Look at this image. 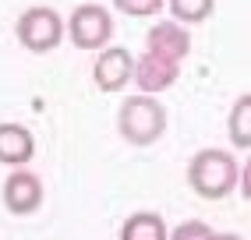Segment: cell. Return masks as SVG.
I'll list each match as a JSON object with an SVG mask.
<instances>
[{"instance_id": "9a60e30c", "label": "cell", "mask_w": 251, "mask_h": 240, "mask_svg": "<svg viewBox=\"0 0 251 240\" xmlns=\"http://www.w3.org/2000/svg\"><path fill=\"white\" fill-rule=\"evenodd\" d=\"M237 187H241V194L251 201V159L241 166V173H237Z\"/></svg>"}, {"instance_id": "7c38bea8", "label": "cell", "mask_w": 251, "mask_h": 240, "mask_svg": "<svg viewBox=\"0 0 251 240\" xmlns=\"http://www.w3.org/2000/svg\"><path fill=\"white\" fill-rule=\"evenodd\" d=\"M166 7H170V18L180 25H202L212 18L216 0H166Z\"/></svg>"}, {"instance_id": "2e32d148", "label": "cell", "mask_w": 251, "mask_h": 240, "mask_svg": "<svg viewBox=\"0 0 251 240\" xmlns=\"http://www.w3.org/2000/svg\"><path fill=\"white\" fill-rule=\"evenodd\" d=\"M209 240H244V237L241 233H212Z\"/></svg>"}, {"instance_id": "3957f363", "label": "cell", "mask_w": 251, "mask_h": 240, "mask_svg": "<svg viewBox=\"0 0 251 240\" xmlns=\"http://www.w3.org/2000/svg\"><path fill=\"white\" fill-rule=\"evenodd\" d=\"M14 36L18 43L28 49V53H50V49H57L60 39H64V18L53 11V7H28L18 14V22H14Z\"/></svg>"}, {"instance_id": "6da1fadb", "label": "cell", "mask_w": 251, "mask_h": 240, "mask_svg": "<svg viewBox=\"0 0 251 240\" xmlns=\"http://www.w3.org/2000/svg\"><path fill=\"white\" fill-rule=\"evenodd\" d=\"M237 173H241V163L223 148H202L195 152L191 163H188V187L205 198V201H220L230 191H237Z\"/></svg>"}, {"instance_id": "52a82bcc", "label": "cell", "mask_w": 251, "mask_h": 240, "mask_svg": "<svg viewBox=\"0 0 251 240\" xmlns=\"http://www.w3.org/2000/svg\"><path fill=\"white\" fill-rule=\"evenodd\" d=\"M177 78H180V64L177 60H166L159 53H149V49L142 57H135V74H131V81H135L145 96L166 92Z\"/></svg>"}, {"instance_id": "8fae6325", "label": "cell", "mask_w": 251, "mask_h": 240, "mask_svg": "<svg viewBox=\"0 0 251 240\" xmlns=\"http://www.w3.org/2000/svg\"><path fill=\"white\" fill-rule=\"evenodd\" d=\"M226 134L233 148H251V92L237 96L226 117Z\"/></svg>"}, {"instance_id": "5bb4252c", "label": "cell", "mask_w": 251, "mask_h": 240, "mask_svg": "<svg viewBox=\"0 0 251 240\" xmlns=\"http://www.w3.org/2000/svg\"><path fill=\"white\" fill-rule=\"evenodd\" d=\"M216 230L209 226V222H202V219H188V222H180L177 230H170V237L166 240H209Z\"/></svg>"}, {"instance_id": "ba28073f", "label": "cell", "mask_w": 251, "mask_h": 240, "mask_svg": "<svg viewBox=\"0 0 251 240\" xmlns=\"http://www.w3.org/2000/svg\"><path fill=\"white\" fill-rule=\"evenodd\" d=\"M145 49L180 64L184 57L191 53V32H188V25H180V22H156L152 28L145 32Z\"/></svg>"}, {"instance_id": "5b68a950", "label": "cell", "mask_w": 251, "mask_h": 240, "mask_svg": "<svg viewBox=\"0 0 251 240\" xmlns=\"http://www.w3.org/2000/svg\"><path fill=\"white\" fill-rule=\"evenodd\" d=\"M43 198H46V191H43L39 173H32V169H25V166L11 169L4 187H0V201H4V209L11 216H32V212H39Z\"/></svg>"}, {"instance_id": "30bf717a", "label": "cell", "mask_w": 251, "mask_h": 240, "mask_svg": "<svg viewBox=\"0 0 251 240\" xmlns=\"http://www.w3.org/2000/svg\"><path fill=\"white\" fill-rule=\"evenodd\" d=\"M166 237H170V230L159 212H135L121 226V240H166Z\"/></svg>"}, {"instance_id": "4fadbf2b", "label": "cell", "mask_w": 251, "mask_h": 240, "mask_svg": "<svg viewBox=\"0 0 251 240\" xmlns=\"http://www.w3.org/2000/svg\"><path fill=\"white\" fill-rule=\"evenodd\" d=\"M166 0H113V7L127 14V18H152V14L163 11Z\"/></svg>"}, {"instance_id": "9c48e42d", "label": "cell", "mask_w": 251, "mask_h": 240, "mask_svg": "<svg viewBox=\"0 0 251 240\" xmlns=\"http://www.w3.org/2000/svg\"><path fill=\"white\" fill-rule=\"evenodd\" d=\"M36 156V134L25 124H0V163L18 169Z\"/></svg>"}, {"instance_id": "8992f818", "label": "cell", "mask_w": 251, "mask_h": 240, "mask_svg": "<svg viewBox=\"0 0 251 240\" xmlns=\"http://www.w3.org/2000/svg\"><path fill=\"white\" fill-rule=\"evenodd\" d=\"M135 74V57L124 46H103L92 64V81L99 92H121Z\"/></svg>"}, {"instance_id": "277c9868", "label": "cell", "mask_w": 251, "mask_h": 240, "mask_svg": "<svg viewBox=\"0 0 251 240\" xmlns=\"http://www.w3.org/2000/svg\"><path fill=\"white\" fill-rule=\"evenodd\" d=\"M64 32L78 49H103L113 39V14L103 4H78L64 22Z\"/></svg>"}, {"instance_id": "7a4b0ae2", "label": "cell", "mask_w": 251, "mask_h": 240, "mask_svg": "<svg viewBox=\"0 0 251 240\" xmlns=\"http://www.w3.org/2000/svg\"><path fill=\"white\" fill-rule=\"evenodd\" d=\"M117 134L135 148L156 145L166 134V106L156 96H145V92L127 96L117 110Z\"/></svg>"}]
</instances>
